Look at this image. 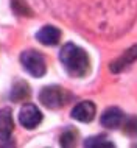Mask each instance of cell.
<instances>
[{
  "mask_svg": "<svg viewBox=\"0 0 137 148\" xmlns=\"http://www.w3.org/2000/svg\"><path fill=\"white\" fill-rule=\"evenodd\" d=\"M59 61L66 72L73 78H83L89 73L90 61L87 53L75 44H66L59 51Z\"/></svg>",
  "mask_w": 137,
  "mask_h": 148,
  "instance_id": "1",
  "label": "cell"
},
{
  "mask_svg": "<svg viewBox=\"0 0 137 148\" xmlns=\"http://www.w3.org/2000/svg\"><path fill=\"white\" fill-rule=\"evenodd\" d=\"M21 62H22V67L31 75V77L41 78L47 72L45 59H44V56L39 51H34V50L23 51L21 55Z\"/></svg>",
  "mask_w": 137,
  "mask_h": 148,
  "instance_id": "2",
  "label": "cell"
},
{
  "mask_svg": "<svg viewBox=\"0 0 137 148\" xmlns=\"http://www.w3.org/2000/svg\"><path fill=\"white\" fill-rule=\"evenodd\" d=\"M39 100L45 108L50 109H58L66 105L67 101V92L59 86H47L44 87L39 94Z\"/></svg>",
  "mask_w": 137,
  "mask_h": 148,
  "instance_id": "3",
  "label": "cell"
},
{
  "mask_svg": "<svg viewBox=\"0 0 137 148\" xmlns=\"http://www.w3.org/2000/svg\"><path fill=\"white\" fill-rule=\"evenodd\" d=\"M19 122L27 130H34L42 122V112L39 111V108L36 105L28 103V105L22 106L21 112H19Z\"/></svg>",
  "mask_w": 137,
  "mask_h": 148,
  "instance_id": "4",
  "label": "cell"
},
{
  "mask_svg": "<svg viewBox=\"0 0 137 148\" xmlns=\"http://www.w3.org/2000/svg\"><path fill=\"white\" fill-rule=\"evenodd\" d=\"M95 105L92 101H81L72 109V117L81 123H89L95 117Z\"/></svg>",
  "mask_w": 137,
  "mask_h": 148,
  "instance_id": "5",
  "label": "cell"
},
{
  "mask_svg": "<svg viewBox=\"0 0 137 148\" xmlns=\"http://www.w3.org/2000/svg\"><path fill=\"white\" fill-rule=\"evenodd\" d=\"M14 130V120L13 112L10 108H2L0 109V140L6 142L11 139Z\"/></svg>",
  "mask_w": 137,
  "mask_h": 148,
  "instance_id": "6",
  "label": "cell"
},
{
  "mask_svg": "<svg viewBox=\"0 0 137 148\" xmlns=\"http://www.w3.org/2000/svg\"><path fill=\"white\" fill-rule=\"evenodd\" d=\"M36 38H38V41L41 42L42 45L53 47L61 41V30L56 28L53 25H45L36 33Z\"/></svg>",
  "mask_w": 137,
  "mask_h": 148,
  "instance_id": "7",
  "label": "cell"
},
{
  "mask_svg": "<svg viewBox=\"0 0 137 148\" xmlns=\"http://www.w3.org/2000/svg\"><path fill=\"white\" fill-rule=\"evenodd\" d=\"M125 122V114L119 108H108L101 114V125L109 130H115V128L122 126Z\"/></svg>",
  "mask_w": 137,
  "mask_h": 148,
  "instance_id": "8",
  "label": "cell"
},
{
  "mask_svg": "<svg viewBox=\"0 0 137 148\" xmlns=\"http://www.w3.org/2000/svg\"><path fill=\"white\" fill-rule=\"evenodd\" d=\"M136 59H137V45L131 47V49L125 51L119 59H115V61L111 64V70L112 72H120V70L126 69L128 66H131Z\"/></svg>",
  "mask_w": 137,
  "mask_h": 148,
  "instance_id": "9",
  "label": "cell"
},
{
  "mask_svg": "<svg viewBox=\"0 0 137 148\" xmlns=\"http://www.w3.org/2000/svg\"><path fill=\"white\" fill-rule=\"evenodd\" d=\"M30 97V87H28L27 83L19 81L13 86V90H11V100L13 101H22Z\"/></svg>",
  "mask_w": 137,
  "mask_h": 148,
  "instance_id": "10",
  "label": "cell"
},
{
  "mask_svg": "<svg viewBox=\"0 0 137 148\" xmlns=\"http://www.w3.org/2000/svg\"><path fill=\"white\" fill-rule=\"evenodd\" d=\"M11 8L17 16H28V17L33 16V11L30 10L25 0H11Z\"/></svg>",
  "mask_w": 137,
  "mask_h": 148,
  "instance_id": "11",
  "label": "cell"
},
{
  "mask_svg": "<svg viewBox=\"0 0 137 148\" xmlns=\"http://www.w3.org/2000/svg\"><path fill=\"white\" fill-rule=\"evenodd\" d=\"M84 145H86V147H94V148H98V147L111 148V147H114V143L109 142L106 137H103V136H95V137L87 139V140L84 142Z\"/></svg>",
  "mask_w": 137,
  "mask_h": 148,
  "instance_id": "12",
  "label": "cell"
},
{
  "mask_svg": "<svg viewBox=\"0 0 137 148\" xmlns=\"http://www.w3.org/2000/svg\"><path fill=\"white\" fill-rule=\"evenodd\" d=\"M75 137H76V134L73 133V131H66L62 136H61V140H59V143H61L62 147H72L75 143Z\"/></svg>",
  "mask_w": 137,
  "mask_h": 148,
  "instance_id": "13",
  "label": "cell"
},
{
  "mask_svg": "<svg viewBox=\"0 0 137 148\" xmlns=\"http://www.w3.org/2000/svg\"><path fill=\"white\" fill-rule=\"evenodd\" d=\"M125 133L131 136H137V117H131L125 122Z\"/></svg>",
  "mask_w": 137,
  "mask_h": 148,
  "instance_id": "14",
  "label": "cell"
}]
</instances>
